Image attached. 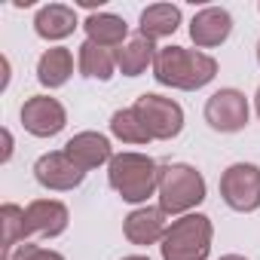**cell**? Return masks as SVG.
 <instances>
[{"mask_svg":"<svg viewBox=\"0 0 260 260\" xmlns=\"http://www.w3.org/2000/svg\"><path fill=\"white\" fill-rule=\"evenodd\" d=\"M34 178H37V184L46 187V190L68 193V190H74V187L83 184L86 172H83L80 166H74L64 150H49V153H43V156L34 162Z\"/></svg>","mask_w":260,"mask_h":260,"instance_id":"cell-9","label":"cell"},{"mask_svg":"<svg viewBox=\"0 0 260 260\" xmlns=\"http://www.w3.org/2000/svg\"><path fill=\"white\" fill-rule=\"evenodd\" d=\"M257 64H260V40H257Z\"/></svg>","mask_w":260,"mask_h":260,"instance_id":"cell-28","label":"cell"},{"mask_svg":"<svg viewBox=\"0 0 260 260\" xmlns=\"http://www.w3.org/2000/svg\"><path fill=\"white\" fill-rule=\"evenodd\" d=\"M230 34H233V16L223 7H205L190 22V40L196 43V49H214L226 43Z\"/></svg>","mask_w":260,"mask_h":260,"instance_id":"cell-12","label":"cell"},{"mask_svg":"<svg viewBox=\"0 0 260 260\" xmlns=\"http://www.w3.org/2000/svg\"><path fill=\"white\" fill-rule=\"evenodd\" d=\"M22 125L25 132L34 135V138H55L61 128L68 125V110L58 98H49V95H31L22 110Z\"/></svg>","mask_w":260,"mask_h":260,"instance_id":"cell-8","label":"cell"},{"mask_svg":"<svg viewBox=\"0 0 260 260\" xmlns=\"http://www.w3.org/2000/svg\"><path fill=\"white\" fill-rule=\"evenodd\" d=\"M217 77V61L202 49L187 46H162L153 61V80L169 89L196 92Z\"/></svg>","mask_w":260,"mask_h":260,"instance_id":"cell-1","label":"cell"},{"mask_svg":"<svg viewBox=\"0 0 260 260\" xmlns=\"http://www.w3.org/2000/svg\"><path fill=\"white\" fill-rule=\"evenodd\" d=\"M205 178L199 169L187 166V162H172V166H159V208L166 214H193L196 205L205 202Z\"/></svg>","mask_w":260,"mask_h":260,"instance_id":"cell-3","label":"cell"},{"mask_svg":"<svg viewBox=\"0 0 260 260\" xmlns=\"http://www.w3.org/2000/svg\"><path fill=\"white\" fill-rule=\"evenodd\" d=\"M220 199L233 211H257L260 208V166L254 162H233L220 175Z\"/></svg>","mask_w":260,"mask_h":260,"instance_id":"cell-6","label":"cell"},{"mask_svg":"<svg viewBox=\"0 0 260 260\" xmlns=\"http://www.w3.org/2000/svg\"><path fill=\"white\" fill-rule=\"evenodd\" d=\"M77 25H80V22H77V10L68 7V4H46V7H40L37 16H34V31H37V37H43V40H49V43L71 37V34L77 31Z\"/></svg>","mask_w":260,"mask_h":260,"instance_id":"cell-14","label":"cell"},{"mask_svg":"<svg viewBox=\"0 0 260 260\" xmlns=\"http://www.w3.org/2000/svg\"><path fill=\"white\" fill-rule=\"evenodd\" d=\"M220 260H248V257H242V254H223Z\"/></svg>","mask_w":260,"mask_h":260,"instance_id":"cell-25","label":"cell"},{"mask_svg":"<svg viewBox=\"0 0 260 260\" xmlns=\"http://www.w3.org/2000/svg\"><path fill=\"white\" fill-rule=\"evenodd\" d=\"M178 28H181V7H175V4H153V7H147L141 13L138 34L156 43V40L172 37Z\"/></svg>","mask_w":260,"mask_h":260,"instance_id":"cell-17","label":"cell"},{"mask_svg":"<svg viewBox=\"0 0 260 260\" xmlns=\"http://www.w3.org/2000/svg\"><path fill=\"white\" fill-rule=\"evenodd\" d=\"M10 260H64V254H58V251H52V248H40V245L25 242V245H19V248L13 251Z\"/></svg>","mask_w":260,"mask_h":260,"instance_id":"cell-22","label":"cell"},{"mask_svg":"<svg viewBox=\"0 0 260 260\" xmlns=\"http://www.w3.org/2000/svg\"><path fill=\"white\" fill-rule=\"evenodd\" d=\"M169 214L156 205V208H150V205H141V208H135V211H128L125 214V220H122V236L132 242V245H138V248H147V245H156V242H162V236H166V230H169V220H166Z\"/></svg>","mask_w":260,"mask_h":260,"instance_id":"cell-11","label":"cell"},{"mask_svg":"<svg viewBox=\"0 0 260 260\" xmlns=\"http://www.w3.org/2000/svg\"><path fill=\"white\" fill-rule=\"evenodd\" d=\"M110 135L119 138L122 144H138V147L153 141L150 132L144 128V122H141V116L135 113V107L113 110V116H110Z\"/></svg>","mask_w":260,"mask_h":260,"instance_id":"cell-20","label":"cell"},{"mask_svg":"<svg viewBox=\"0 0 260 260\" xmlns=\"http://www.w3.org/2000/svg\"><path fill=\"white\" fill-rule=\"evenodd\" d=\"M10 159H13V132L4 128V156H0V162H10Z\"/></svg>","mask_w":260,"mask_h":260,"instance_id":"cell-23","label":"cell"},{"mask_svg":"<svg viewBox=\"0 0 260 260\" xmlns=\"http://www.w3.org/2000/svg\"><path fill=\"white\" fill-rule=\"evenodd\" d=\"M107 184L116 190L122 202L141 205L159 190V166L147 153H135V150L116 153L107 166Z\"/></svg>","mask_w":260,"mask_h":260,"instance_id":"cell-2","label":"cell"},{"mask_svg":"<svg viewBox=\"0 0 260 260\" xmlns=\"http://www.w3.org/2000/svg\"><path fill=\"white\" fill-rule=\"evenodd\" d=\"M71 223V211L64 202L58 199H34L25 205V236H46L55 239L68 230Z\"/></svg>","mask_w":260,"mask_h":260,"instance_id":"cell-10","label":"cell"},{"mask_svg":"<svg viewBox=\"0 0 260 260\" xmlns=\"http://www.w3.org/2000/svg\"><path fill=\"white\" fill-rule=\"evenodd\" d=\"M71 74H74V55H71V49H64V46L46 49V52L40 55V61H37V80H40V86H46V89H61V86L71 80Z\"/></svg>","mask_w":260,"mask_h":260,"instance_id":"cell-18","label":"cell"},{"mask_svg":"<svg viewBox=\"0 0 260 260\" xmlns=\"http://www.w3.org/2000/svg\"><path fill=\"white\" fill-rule=\"evenodd\" d=\"M214 226L208 214H184L169 223L159 251L162 260H208Z\"/></svg>","mask_w":260,"mask_h":260,"instance_id":"cell-4","label":"cell"},{"mask_svg":"<svg viewBox=\"0 0 260 260\" xmlns=\"http://www.w3.org/2000/svg\"><path fill=\"white\" fill-rule=\"evenodd\" d=\"M257 10H260V4H257Z\"/></svg>","mask_w":260,"mask_h":260,"instance_id":"cell-29","label":"cell"},{"mask_svg":"<svg viewBox=\"0 0 260 260\" xmlns=\"http://www.w3.org/2000/svg\"><path fill=\"white\" fill-rule=\"evenodd\" d=\"M132 107L141 116V122L153 141H172L184 132V107L175 98L144 92V95H138V101Z\"/></svg>","mask_w":260,"mask_h":260,"instance_id":"cell-5","label":"cell"},{"mask_svg":"<svg viewBox=\"0 0 260 260\" xmlns=\"http://www.w3.org/2000/svg\"><path fill=\"white\" fill-rule=\"evenodd\" d=\"M64 153L83 172H92L98 166H110V159L116 156L113 147H110V141H107V135H101V132H77L64 144Z\"/></svg>","mask_w":260,"mask_h":260,"instance_id":"cell-13","label":"cell"},{"mask_svg":"<svg viewBox=\"0 0 260 260\" xmlns=\"http://www.w3.org/2000/svg\"><path fill=\"white\" fill-rule=\"evenodd\" d=\"M254 110H257V116H260V89H257V95H254Z\"/></svg>","mask_w":260,"mask_h":260,"instance_id":"cell-26","label":"cell"},{"mask_svg":"<svg viewBox=\"0 0 260 260\" xmlns=\"http://www.w3.org/2000/svg\"><path fill=\"white\" fill-rule=\"evenodd\" d=\"M122 260H150V257H141V254H132V257H122Z\"/></svg>","mask_w":260,"mask_h":260,"instance_id":"cell-27","label":"cell"},{"mask_svg":"<svg viewBox=\"0 0 260 260\" xmlns=\"http://www.w3.org/2000/svg\"><path fill=\"white\" fill-rule=\"evenodd\" d=\"M83 31H86V40L98 43V46H107V49H119L128 37V25L122 16H113V13H89L86 22H83Z\"/></svg>","mask_w":260,"mask_h":260,"instance_id":"cell-16","label":"cell"},{"mask_svg":"<svg viewBox=\"0 0 260 260\" xmlns=\"http://www.w3.org/2000/svg\"><path fill=\"white\" fill-rule=\"evenodd\" d=\"M0 226H4V254L7 260L13 257V251L19 248V242H25V208L16 202H7L0 208Z\"/></svg>","mask_w":260,"mask_h":260,"instance_id":"cell-21","label":"cell"},{"mask_svg":"<svg viewBox=\"0 0 260 260\" xmlns=\"http://www.w3.org/2000/svg\"><path fill=\"white\" fill-rule=\"evenodd\" d=\"M116 71V49H107V46H98L92 40H86L80 46V74L89 77V80H101L107 83Z\"/></svg>","mask_w":260,"mask_h":260,"instance_id":"cell-19","label":"cell"},{"mask_svg":"<svg viewBox=\"0 0 260 260\" xmlns=\"http://www.w3.org/2000/svg\"><path fill=\"white\" fill-rule=\"evenodd\" d=\"M80 7H86V10H95V7H101V4H95V0H80Z\"/></svg>","mask_w":260,"mask_h":260,"instance_id":"cell-24","label":"cell"},{"mask_svg":"<svg viewBox=\"0 0 260 260\" xmlns=\"http://www.w3.org/2000/svg\"><path fill=\"white\" fill-rule=\"evenodd\" d=\"M156 43L135 34V37H128L119 49H116V71L122 77H141L147 68H153L156 61Z\"/></svg>","mask_w":260,"mask_h":260,"instance_id":"cell-15","label":"cell"},{"mask_svg":"<svg viewBox=\"0 0 260 260\" xmlns=\"http://www.w3.org/2000/svg\"><path fill=\"white\" fill-rule=\"evenodd\" d=\"M251 107L245 92L239 89H217L208 101H205V122L220 135H236L248 125Z\"/></svg>","mask_w":260,"mask_h":260,"instance_id":"cell-7","label":"cell"}]
</instances>
